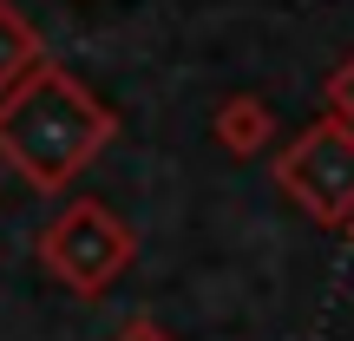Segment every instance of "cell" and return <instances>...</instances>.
I'll use <instances>...</instances> for the list:
<instances>
[{"mask_svg": "<svg viewBox=\"0 0 354 341\" xmlns=\"http://www.w3.org/2000/svg\"><path fill=\"white\" fill-rule=\"evenodd\" d=\"M112 138V112L66 66H39L20 92L0 99V158L33 190H66Z\"/></svg>", "mask_w": 354, "mask_h": 341, "instance_id": "obj_1", "label": "cell"}, {"mask_svg": "<svg viewBox=\"0 0 354 341\" xmlns=\"http://www.w3.org/2000/svg\"><path fill=\"white\" fill-rule=\"evenodd\" d=\"M131 256H138V237H131L99 197H79V203H66L59 216L39 223V263H46V276L66 282L73 295H86V302L105 295L125 276Z\"/></svg>", "mask_w": 354, "mask_h": 341, "instance_id": "obj_2", "label": "cell"}, {"mask_svg": "<svg viewBox=\"0 0 354 341\" xmlns=\"http://www.w3.org/2000/svg\"><path fill=\"white\" fill-rule=\"evenodd\" d=\"M276 184L302 203L315 223L354 230V125L322 118L276 158Z\"/></svg>", "mask_w": 354, "mask_h": 341, "instance_id": "obj_3", "label": "cell"}, {"mask_svg": "<svg viewBox=\"0 0 354 341\" xmlns=\"http://www.w3.org/2000/svg\"><path fill=\"white\" fill-rule=\"evenodd\" d=\"M39 66H46V53H39L33 20H26L20 7H7V0H0V99H7V92H20Z\"/></svg>", "mask_w": 354, "mask_h": 341, "instance_id": "obj_4", "label": "cell"}, {"mask_svg": "<svg viewBox=\"0 0 354 341\" xmlns=\"http://www.w3.org/2000/svg\"><path fill=\"white\" fill-rule=\"evenodd\" d=\"M263 138H269V112L256 99H230V105H216V145L223 151H263Z\"/></svg>", "mask_w": 354, "mask_h": 341, "instance_id": "obj_5", "label": "cell"}, {"mask_svg": "<svg viewBox=\"0 0 354 341\" xmlns=\"http://www.w3.org/2000/svg\"><path fill=\"white\" fill-rule=\"evenodd\" d=\"M328 112L342 118V125H354V59H348L342 73L328 79Z\"/></svg>", "mask_w": 354, "mask_h": 341, "instance_id": "obj_6", "label": "cell"}, {"mask_svg": "<svg viewBox=\"0 0 354 341\" xmlns=\"http://www.w3.org/2000/svg\"><path fill=\"white\" fill-rule=\"evenodd\" d=\"M118 341H171V335L158 329L151 315H131V322H125V335H118Z\"/></svg>", "mask_w": 354, "mask_h": 341, "instance_id": "obj_7", "label": "cell"}]
</instances>
